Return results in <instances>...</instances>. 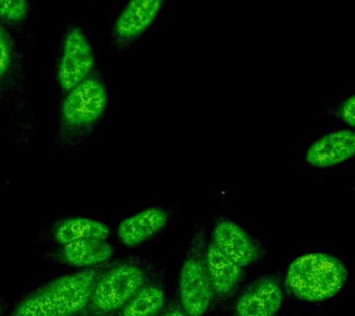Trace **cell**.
Segmentation results:
<instances>
[{
    "instance_id": "cell-17",
    "label": "cell",
    "mask_w": 355,
    "mask_h": 316,
    "mask_svg": "<svg viewBox=\"0 0 355 316\" xmlns=\"http://www.w3.org/2000/svg\"><path fill=\"white\" fill-rule=\"evenodd\" d=\"M28 0H0V21L12 27L21 26L29 15Z\"/></svg>"
},
{
    "instance_id": "cell-12",
    "label": "cell",
    "mask_w": 355,
    "mask_h": 316,
    "mask_svg": "<svg viewBox=\"0 0 355 316\" xmlns=\"http://www.w3.org/2000/svg\"><path fill=\"white\" fill-rule=\"evenodd\" d=\"M110 234L107 225L83 216L55 219L40 231L42 238L55 241L60 245L83 240H107Z\"/></svg>"
},
{
    "instance_id": "cell-1",
    "label": "cell",
    "mask_w": 355,
    "mask_h": 316,
    "mask_svg": "<svg viewBox=\"0 0 355 316\" xmlns=\"http://www.w3.org/2000/svg\"><path fill=\"white\" fill-rule=\"evenodd\" d=\"M107 105V86L96 72L64 94L55 132L58 147L69 151L86 143L104 118Z\"/></svg>"
},
{
    "instance_id": "cell-13",
    "label": "cell",
    "mask_w": 355,
    "mask_h": 316,
    "mask_svg": "<svg viewBox=\"0 0 355 316\" xmlns=\"http://www.w3.org/2000/svg\"><path fill=\"white\" fill-rule=\"evenodd\" d=\"M283 292L274 277H263L247 288L235 305L238 316H275L282 308Z\"/></svg>"
},
{
    "instance_id": "cell-5",
    "label": "cell",
    "mask_w": 355,
    "mask_h": 316,
    "mask_svg": "<svg viewBox=\"0 0 355 316\" xmlns=\"http://www.w3.org/2000/svg\"><path fill=\"white\" fill-rule=\"evenodd\" d=\"M146 274L138 263H119L103 274L92 291L89 305L97 315H110L122 309L144 287Z\"/></svg>"
},
{
    "instance_id": "cell-6",
    "label": "cell",
    "mask_w": 355,
    "mask_h": 316,
    "mask_svg": "<svg viewBox=\"0 0 355 316\" xmlns=\"http://www.w3.org/2000/svg\"><path fill=\"white\" fill-rule=\"evenodd\" d=\"M93 49L80 27L71 25L64 35L57 66L55 80L63 94L88 79L96 72Z\"/></svg>"
},
{
    "instance_id": "cell-4",
    "label": "cell",
    "mask_w": 355,
    "mask_h": 316,
    "mask_svg": "<svg viewBox=\"0 0 355 316\" xmlns=\"http://www.w3.org/2000/svg\"><path fill=\"white\" fill-rule=\"evenodd\" d=\"M207 245V227L200 220L194 224L179 276L180 304L187 316L204 315L212 302L214 291L205 263Z\"/></svg>"
},
{
    "instance_id": "cell-7",
    "label": "cell",
    "mask_w": 355,
    "mask_h": 316,
    "mask_svg": "<svg viewBox=\"0 0 355 316\" xmlns=\"http://www.w3.org/2000/svg\"><path fill=\"white\" fill-rule=\"evenodd\" d=\"M211 241L243 268L254 265L265 255V249L254 236L225 216L214 220Z\"/></svg>"
},
{
    "instance_id": "cell-3",
    "label": "cell",
    "mask_w": 355,
    "mask_h": 316,
    "mask_svg": "<svg viewBox=\"0 0 355 316\" xmlns=\"http://www.w3.org/2000/svg\"><path fill=\"white\" fill-rule=\"evenodd\" d=\"M97 269L60 277L25 299L11 316H74L90 301Z\"/></svg>"
},
{
    "instance_id": "cell-9",
    "label": "cell",
    "mask_w": 355,
    "mask_h": 316,
    "mask_svg": "<svg viewBox=\"0 0 355 316\" xmlns=\"http://www.w3.org/2000/svg\"><path fill=\"white\" fill-rule=\"evenodd\" d=\"M165 0H129L116 19L110 33V44L116 50L132 46L146 32Z\"/></svg>"
},
{
    "instance_id": "cell-18",
    "label": "cell",
    "mask_w": 355,
    "mask_h": 316,
    "mask_svg": "<svg viewBox=\"0 0 355 316\" xmlns=\"http://www.w3.org/2000/svg\"><path fill=\"white\" fill-rule=\"evenodd\" d=\"M355 97L352 96L348 97L341 104L340 108V115L343 121L348 124L349 127L354 128L355 125Z\"/></svg>"
},
{
    "instance_id": "cell-15",
    "label": "cell",
    "mask_w": 355,
    "mask_h": 316,
    "mask_svg": "<svg viewBox=\"0 0 355 316\" xmlns=\"http://www.w3.org/2000/svg\"><path fill=\"white\" fill-rule=\"evenodd\" d=\"M113 254V247L107 240H83L60 245L53 254L67 265L93 267L107 262Z\"/></svg>"
},
{
    "instance_id": "cell-8",
    "label": "cell",
    "mask_w": 355,
    "mask_h": 316,
    "mask_svg": "<svg viewBox=\"0 0 355 316\" xmlns=\"http://www.w3.org/2000/svg\"><path fill=\"white\" fill-rule=\"evenodd\" d=\"M28 90L24 58L0 22V107L8 108L21 104Z\"/></svg>"
},
{
    "instance_id": "cell-10",
    "label": "cell",
    "mask_w": 355,
    "mask_h": 316,
    "mask_svg": "<svg viewBox=\"0 0 355 316\" xmlns=\"http://www.w3.org/2000/svg\"><path fill=\"white\" fill-rule=\"evenodd\" d=\"M173 216V210L150 207L123 219L116 227V236L123 245L135 247L162 231Z\"/></svg>"
},
{
    "instance_id": "cell-16",
    "label": "cell",
    "mask_w": 355,
    "mask_h": 316,
    "mask_svg": "<svg viewBox=\"0 0 355 316\" xmlns=\"http://www.w3.org/2000/svg\"><path fill=\"white\" fill-rule=\"evenodd\" d=\"M165 304V292L157 286L143 287L122 308L121 316H155Z\"/></svg>"
},
{
    "instance_id": "cell-2",
    "label": "cell",
    "mask_w": 355,
    "mask_h": 316,
    "mask_svg": "<svg viewBox=\"0 0 355 316\" xmlns=\"http://www.w3.org/2000/svg\"><path fill=\"white\" fill-rule=\"evenodd\" d=\"M348 270L337 257L312 252L297 257L288 266L285 288L294 298L307 302L327 301L345 285Z\"/></svg>"
},
{
    "instance_id": "cell-11",
    "label": "cell",
    "mask_w": 355,
    "mask_h": 316,
    "mask_svg": "<svg viewBox=\"0 0 355 316\" xmlns=\"http://www.w3.org/2000/svg\"><path fill=\"white\" fill-rule=\"evenodd\" d=\"M354 154L355 133L352 130L343 129L313 141L307 149L305 160L313 168H330L346 162Z\"/></svg>"
},
{
    "instance_id": "cell-19",
    "label": "cell",
    "mask_w": 355,
    "mask_h": 316,
    "mask_svg": "<svg viewBox=\"0 0 355 316\" xmlns=\"http://www.w3.org/2000/svg\"><path fill=\"white\" fill-rule=\"evenodd\" d=\"M162 316H187L182 309L180 308H173V309L168 310L164 313Z\"/></svg>"
},
{
    "instance_id": "cell-14",
    "label": "cell",
    "mask_w": 355,
    "mask_h": 316,
    "mask_svg": "<svg viewBox=\"0 0 355 316\" xmlns=\"http://www.w3.org/2000/svg\"><path fill=\"white\" fill-rule=\"evenodd\" d=\"M205 263L214 294L219 297L232 295L243 279V268L227 257L211 240L205 249Z\"/></svg>"
}]
</instances>
